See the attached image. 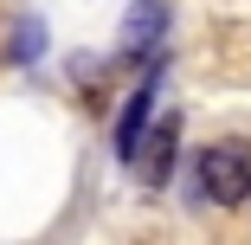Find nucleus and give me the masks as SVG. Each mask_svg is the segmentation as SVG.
Here are the masks:
<instances>
[{
  "instance_id": "2",
  "label": "nucleus",
  "mask_w": 251,
  "mask_h": 245,
  "mask_svg": "<svg viewBox=\"0 0 251 245\" xmlns=\"http://www.w3.org/2000/svg\"><path fill=\"white\" fill-rule=\"evenodd\" d=\"M174 155H180V116H155L142 136H135V174L142 187H168L174 181Z\"/></svg>"
},
{
  "instance_id": "5",
  "label": "nucleus",
  "mask_w": 251,
  "mask_h": 245,
  "mask_svg": "<svg viewBox=\"0 0 251 245\" xmlns=\"http://www.w3.org/2000/svg\"><path fill=\"white\" fill-rule=\"evenodd\" d=\"M32 52H45V20H20L13 26V58H32Z\"/></svg>"
},
{
  "instance_id": "4",
  "label": "nucleus",
  "mask_w": 251,
  "mask_h": 245,
  "mask_svg": "<svg viewBox=\"0 0 251 245\" xmlns=\"http://www.w3.org/2000/svg\"><path fill=\"white\" fill-rule=\"evenodd\" d=\"M155 84H161V78H142V90L129 97L123 116H116V155H123V162L135 155V136L148 129V116H155Z\"/></svg>"
},
{
  "instance_id": "1",
  "label": "nucleus",
  "mask_w": 251,
  "mask_h": 245,
  "mask_svg": "<svg viewBox=\"0 0 251 245\" xmlns=\"http://www.w3.org/2000/svg\"><path fill=\"white\" fill-rule=\"evenodd\" d=\"M193 181H200V193L213 207H245V193H251V142L245 136L206 142L200 162H193Z\"/></svg>"
},
{
  "instance_id": "3",
  "label": "nucleus",
  "mask_w": 251,
  "mask_h": 245,
  "mask_svg": "<svg viewBox=\"0 0 251 245\" xmlns=\"http://www.w3.org/2000/svg\"><path fill=\"white\" fill-rule=\"evenodd\" d=\"M168 39V0H135L123 13V52H155Z\"/></svg>"
},
{
  "instance_id": "6",
  "label": "nucleus",
  "mask_w": 251,
  "mask_h": 245,
  "mask_svg": "<svg viewBox=\"0 0 251 245\" xmlns=\"http://www.w3.org/2000/svg\"><path fill=\"white\" fill-rule=\"evenodd\" d=\"M245 200H251V193H245Z\"/></svg>"
}]
</instances>
